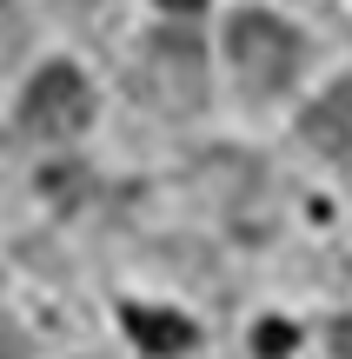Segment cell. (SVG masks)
Masks as SVG:
<instances>
[{
	"instance_id": "11",
	"label": "cell",
	"mask_w": 352,
	"mask_h": 359,
	"mask_svg": "<svg viewBox=\"0 0 352 359\" xmlns=\"http://www.w3.org/2000/svg\"><path fill=\"white\" fill-rule=\"evenodd\" d=\"M60 7H66V13H80V7H100V0H60Z\"/></svg>"
},
{
	"instance_id": "3",
	"label": "cell",
	"mask_w": 352,
	"mask_h": 359,
	"mask_svg": "<svg viewBox=\"0 0 352 359\" xmlns=\"http://www.w3.org/2000/svg\"><path fill=\"white\" fill-rule=\"evenodd\" d=\"M87 120H93L87 80H80L73 67H40L34 87H27V100H20V127L40 133V140H73Z\"/></svg>"
},
{
	"instance_id": "5",
	"label": "cell",
	"mask_w": 352,
	"mask_h": 359,
	"mask_svg": "<svg viewBox=\"0 0 352 359\" xmlns=\"http://www.w3.org/2000/svg\"><path fill=\"white\" fill-rule=\"evenodd\" d=\"M127 333H133V346L153 353V359H173V353L193 346V320L160 313V306H127Z\"/></svg>"
},
{
	"instance_id": "7",
	"label": "cell",
	"mask_w": 352,
	"mask_h": 359,
	"mask_svg": "<svg viewBox=\"0 0 352 359\" xmlns=\"http://www.w3.org/2000/svg\"><path fill=\"white\" fill-rule=\"evenodd\" d=\"M286 346H293V326H266V333H260V353L266 359H279Z\"/></svg>"
},
{
	"instance_id": "2",
	"label": "cell",
	"mask_w": 352,
	"mask_h": 359,
	"mask_svg": "<svg viewBox=\"0 0 352 359\" xmlns=\"http://www.w3.org/2000/svg\"><path fill=\"white\" fill-rule=\"evenodd\" d=\"M133 87L160 107V114H193L206 100V60H199L193 34H146L140 60H133Z\"/></svg>"
},
{
	"instance_id": "8",
	"label": "cell",
	"mask_w": 352,
	"mask_h": 359,
	"mask_svg": "<svg viewBox=\"0 0 352 359\" xmlns=\"http://www.w3.org/2000/svg\"><path fill=\"white\" fill-rule=\"evenodd\" d=\"M332 353L352 359V320H332Z\"/></svg>"
},
{
	"instance_id": "6",
	"label": "cell",
	"mask_w": 352,
	"mask_h": 359,
	"mask_svg": "<svg viewBox=\"0 0 352 359\" xmlns=\"http://www.w3.org/2000/svg\"><path fill=\"white\" fill-rule=\"evenodd\" d=\"M20 47V13H13V0H0V60Z\"/></svg>"
},
{
	"instance_id": "4",
	"label": "cell",
	"mask_w": 352,
	"mask_h": 359,
	"mask_svg": "<svg viewBox=\"0 0 352 359\" xmlns=\"http://www.w3.org/2000/svg\"><path fill=\"white\" fill-rule=\"evenodd\" d=\"M300 133L319 147L326 160H352V80H339L332 93H319L300 114Z\"/></svg>"
},
{
	"instance_id": "9",
	"label": "cell",
	"mask_w": 352,
	"mask_h": 359,
	"mask_svg": "<svg viewBox=\"0 0 352 359\" xmlns=\"http://www.w3.org/2000/svg\"><path fill=\"white\" fill-rule=\"evenodd\" d=\"M0 359H27V346H20V333H7V326H0Z\"/></svg>"
},
{
	"instance_id": "10",
	"label": "cell",
	"mask_w": 352,
	"mask_h": 359,
	"mask_svg": "<svg viewBox=\"0 0 352 359\" xmlns=\"http://www.w3.org/2000/svg\"><path fill=\"white\" fill-rule=\"evenodd\" d=\"M160 7H173V13H199L206 0H160Z\"/></svg>"
},
{
	"instance_id": "1",
	"label": "cell",
	"mask_w": 352,
	"mask_h": 359,
	"mask_svg": "<svg viewBox=\"0 0 352 359\" xmlns=\"http://www.w3.org/2000/svg\"><path fill=\"white\" fill-rule=\"evenodd\" d=\"M226 60H233L239 87L246 93H286L300 74V34L273 13H233L226 20Z\"/></svg>"
}]
</instances>
